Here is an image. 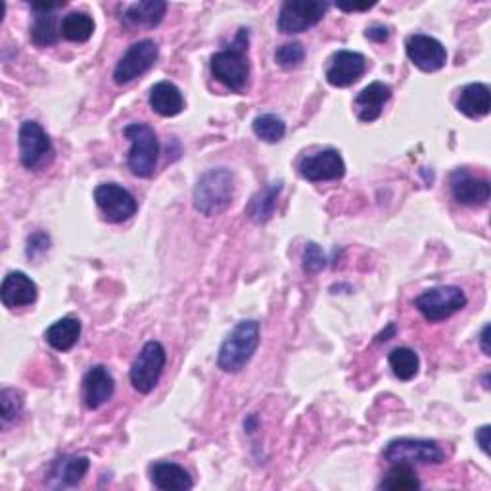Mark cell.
Here are the masks:
<instances>
[{
	"label": "cell",
	"instance_id": "1",
	"mask_svg": "<svg viewBox=\"0 0 491 491\" xmlns=\"http://www.w3.org/2000/svg\"><path fill=\"white\" fill-rule=\"evenodd\" d=\"M248 45H250V33L248 29L240 27L236 33V39L232 46L215 52L210 62L211 76L223 83L232 93L242 95L248 88L250 81V60H248Z\"/></svg>",
	"mask_w": 491,
	"mask_h": 491
},
{
	"label": "cell",
	"instance_id": "2",
	"mask_svg": "<svg viewBox=\"0 0 491 491\" xmlns=\"http://www.w3.org/2000/svg\"><path fill=\"white\" fill-rule=\"evenodd\" d=\"M260 338L261 329L256 319L240 321L221 343L220 353H217V365L223 373H240L258 352Z\"/></svg>",
	"mask_w": 491,
	"mask_h": 491
},
{
	"label": "cell",
	"instance_id": "3",
	"mask_svg": "<svg viewBox=\"0 0 491 491\" xmlns=\"http://www.w3.org/2000/svg\"><path fill=\"white\" fill-rule=\"evenodd\" d=\"M194 208L202 215L225 211L234 198V175L227 168L206 171L194 187Z\"/></svg>",
	"mask_w": 491,
	"mask_h": 491
},
{
	"label": "cell",
	"instance_id": "4",
	"mask_svg": "<svg viewBox=\"0 0 491 491\" xmlns=\"http://www.w3.org/2000/svg\"><path fill=\"white\" fill-rule=\"evenodd\" d=\"M123 137L131 140V150L127 156V166H129L131 173L140 179L152 177L159 158L156 131L148 123H131L123 129Z\"/></svg>",
	"mask_w": 491,
	"mask_h": 491
},
{
	"label": "cell",
	"instance_id": "5",
	"mask_svg": "<svg viewBox=\"0 0 491 491\" xmlns=\"http://www.w3.org/2000/svg\"><path fill=\"white\" fill-rule=\"evenodd\" d=\"M382 457L390 465H442L445 461V453L435 440L399 438L384 447Z\"/></svg>",
	"mask_w": 491,
	"mask_h": 491
},
{
	"label": "cell",
	"instance_id": "6",
	"mask_svg": "<svg viewBox=\"0 0 491 491\" xmlns=\"http://www.w3.org/2000/svg\"><path fill=\"white\" fill-rule=\"evenodd\" d=\"M414 305L426 321L442 322L461 312L466 305V296L459 286H434L425 290Z\"/></svg>",
	"mask_w": 491,
	"mask_h": 491
},
{
	"label": "cell",
	"instance_id": "7",
	"mask_svg": "<svg viewBox=\"0 0 491 491\" xmlns=\"http://www.w3.org/2000/svg\"><path fill=\"white\" fill-rule=\"evenodd\" d=\"M168 353L166 348L156 340L144 343V348L137 355L131 367V384L138 394H150L161 378L163 367H166Z\"/></svg>",
	"mask_w": 491,
	"mask_h": 491
},
{
	"label": "cell",
	"instance_id": "8",
	"mask_svg": "<svg viewBox=\"0 0 491 491\" xmlns=\"http://www.w3.org/2000/svg\"><path fill=\"white\" fill-rule=\"evenodd\" d=\"M331 5L322 0H288L279 12L277 27L284 35L303 33L315 27L329 12Z\"/></svg>",
	"mask_w": 491,
	"mask_h": 491
},
{
	"label": "cell",
	"instance_id": "9",
	"mask_svg": "<svg viewBox=\"0 0 491 491\" xmlns=\"http://www.w3.org/2000/svg\"><path fill=\"white\" fill-rule=\"evenodd\" d=\"M17 144H20V161L29 171H37L45 168L54 158L52 140L37 121H24L17 133Z\"/></svg>",
	"mask_w": 491,
	"mask_h": 491
},
{
	"label": "cell",
	"instance_id": "10",
	"mask_svg": "<svg viewBox=\"0 0 491 491\" xmlns=\"http://www.w3.org/2000/svg\"><path fill=\"white\" fill-rule=\"evenodd\" d=\"M159 56V46L152 39H142L129 46L114 69L118 85H129L154 67Z\"/></svg>",
	"mask_w": 491,
	"mask_h": 491
},
{
	"label": "cell",
	"instance_id": "11",
	"mask_svg": "<svg viewBox=\"0 0 491 491\" xmlns=\"http://www.w3.org/2000/svg\"><path fill=\"white\" fill-rule=\"evenodd\" d=\"M95 202L102 210L106 221L110 223H123L131 220L138 210L135 196L116 183L98 185L95 189Z\"/></svg>",
	"mask_w": 491,
	"mask_h": 491
},
{
	"label": "cell",
	"instance_id": "12",
	"mask_svg": "<svg viewBox=\"0 0 491 491\" xmlns=\"http://www.w3.org/2000/svg\"><path fill=\"white\" fill-rule=\"evenodd\" d=\"M405 50H407L409 60L418 69L425 71V74L440 71L447 64L445 46L438 39L430 37V35H423V33L409 35L405 41Z\"/></svg>",
	"mask_w": 491,
	"mask_h": 491
},
{
	"label": "cell",
	"instance_id": "13",
	"mask_svg": "<svg viewBox=\"0 0 491 491\" xmlns=\"http://www.w3.org/2000/svg\"><path fill=\"white\" fill-rule=\"evenodd\" d=\"M367 71V58L361 52L338 50L332 54L331 64L326 67V81L332 87L345 88L357 83Z\"/></svg>",
	"mask_w": 491,
	"mask_h": 491
},
{
	"label": "cell",
	"instance_id": "14",
	"mask_svg": "<svg viewBox=\"0 0 491 491\" xmlns=\"http://www.w3.org/2000/svg\"><path fill=\"white\" fill-rule=\"evenodd\" d=\"M298 169L303 179L312 180V183H321V180L342 179L345 175V163L338 150L329 148L313 156H305Z\"/></svg>",
	"mask_w": 491,
	"mask_h": 491
},
{
	"label": "cell",
	"instance_id": "15",
	"mask_svg": "<svg viewBox=\"0 0 491 491\" xmlns=\"http://www.w3.org/2000/svg\"><path fill=\"white\" fill-rule=\"evenodd\" d=\"M90 468V461L77 455H64L54 459L46 472V486L52 489H64L77 486Z\"/></svg>",
	"mask_w": 491,
	"mask_h": 491
},
{
	"label": "cell",
	"instance_id": "16",
	"mask_svg": "<svg viewBox=\"0 0 491 491\" xmlns=\"http://www.w3.org/2000/svg\"><path fill=\"white\" fill-rule=\"evenodd\" d=\"M451 194L463 206L470 208H480L486 206L491 187L486 179H476L472 177L466 169H457L451 175Z\"/></svg>",
	"mask_w": 491,
	"mask_h": 491
},
{
	"label": "cell",
	"instance_id": "17",
	"mask_svg": "<svg viewBox=\"0 0 491 491\" xmlns=\"http://www.w3.org/2000/svg\"><path fill=\"white\" fill-rule=\"evenodd\" d=\"M39 288L31 277H27L22 271H12L5 277L3 286H0V300L5 307H27L37 302Z\"/></svg>",
	"mask_w": 491,
	"mask_h": 491
},
{
	"label": "cell",
	"instance_id": "18",
	"mask_svg": "<svg viewBox=\"0 0 491 491\" xmlns=\"http://www.w3.org/2000/svg\"><path fill=\"white\" fill-rule=\"evenodd\" d=\"M116 392V380L104 365L90 369L83 378V399L88 409H100L112 399Z\"/></svg>",
	"mask_w": 491,
	"mask_h": 491
},
{
	"label": "cell",
	"instance_id": "19",
	"mask_svg": "<svg viewBox=\"0 0 491 491\" xmlns=\"http://www.w3.org/2000/svg\"><path fill=\"white\" fill-rule=\"evenodd\" d=\"M390 98H392L390 85L382 81L371 83L369 87L363 88L353 100L357 118L365 123L376 121L382 116V112H384V106Z\"/></svg>",
	"mask_w": 491,
	"mask_h": 491
},
{
	"label": "cell",
	"instance_id": "20",
	"mask_svg": "<svg viewBox=\"0 0 491 491\" xmlns=\"http://www.w3.org/2000/svg\"><path fill=\"white\" fill-rule=\"evenodd\" d=\"M152 110L161 118H175L185 110V97L171 81H159L150 88L148 97Z\"/></svg>",
	"mask_w": 491,
	"mask_h": 491
},
{
	"label": "cell",
	"instance_id": "21",
	"mask_svg": "<svg viewBox=\"0 0 491 491\" xmlns=\"http://www.w3.org/2000/svg\"><path fill=\"white\" fill-rule=\"evenodd\" d=\"M150 480L161 491H189L194 487V482L189 472L177 463H154L150 466Z\"/></svg>",
	"mask_w": 491,
	"mask_h": 491
},
{
	"label": "cell",
	"instance_id": "22",
	"mask_svg": "<svg viewBox=\"0 0 491 491\" xmlns=\"http://www.w3.org/2000/svg\"><path fill=\"white\" fill-rule=\"evenodd\" d=\"M168 12V5L161 0H144L135 3L123 14V24L131 27H158Z\"/></svg>",
	"mask_w": 491,
	"mask_h": 491
},
{
	"label": "cell",
	"instance_id": "23",
	"mask_svg": "<svg viewBox=\"0 0 491 491\" xmlns=\"http://www.w3.org/2000/svg\"><path fill=\"white\" fill-rule=\"evenodd\" d=\"M457 110L470 119H478L489 114L491 110V97L489 87L484 83H470L461 90L457 100Z\"/></svg>",
	"mask_w": 491,
	"mask_h": 491
},
{
	"label": "cell",
	"instance_id": "24",
	"mask_svg": "<svg viewBox=\"0 0 491 491\" xmlns=\"http://www.w3.org/2000/svg\"><path fill=\"white\" fill-rule=\"evenodd\" d=\"M79 336H81V322L74 317H64L56 321L54 324H50L45 332L46 343L50 348L62 353L74 348Z\"/></svg>",
	"mask_w": 491,
	"mask_h": 491
},
{
	"label": "cell",
	"instance_id": "25",
	"mask_svg": "<svg viewBox=\"0 0 491 491\" xmlns=\"http://www.w3.org/2000/svg\"><path fill=\"white\" fill-rule=\"evenodd\" d=\"M281 192H282V180H279V183H271L267 189H263L261 192H258L250 199L246 215L258 225L267 223L272 217V213H275Z\"/></svg>",
	"mask_w": 491,
	"mask_h": 491
},
{
	"label": "cell",
	"instance_id": "26",
	"mask_svg": "<svg viewBox=\"0 0 491 491\" xmlns=\"http://www.w3.org/2000/svg\"><path fill=\"white\" fill-rule=\"evenodd\" d=\"M62 37L69 43H87L95 33L93 17L85 12H69L60 26Z\"/></svg>",
	"mask_w": 491,
	"mask_h": 491
},
{
	"label": "cell",
	"instance_id": "27",
	"mask_svg": "<svg viewBox=\"0 0 491 491\" xmlns=\"http://www.w3.org/2000/svg\"><path fill=\"white\" fill-rule=\"evenodd\" d=\"M378 487L390 489V491H416V489H421V482H418L413 466L394 465Z\"/></svg>",
	"mask_w": 491,
	"mask_h": 491
},
{
	"label": "cell",
	"instance_id": "28",
	"mask_svg": "<svg viewBox=\"0 0 491 491\" xmlns=\"http://www.w3.org/2000/svg\"><path fill=\"white\" fill-rule=\"evenodd\" d=\"M31 41L37 46H52L58 43V27L56 15L50 14H35L31 26Z\"/></svg>",
	"mask_w": 491,
	"mask_h": 491
},
{
	"label": "cell",
	"instance_id": "29",
	"mask_svg": "<svg viewBox=\"0 0 491 491\" xmlns=\"http://www.w3.org/2000/svg\"><path fill=\"white\" fill-rule=\"evenodd\" d=\"M388 361L394 374L404 382L413 380L418 374V369H421V359H418V355L411 348H395L390 353Z\"/></svg>",
	"mask_w": 491,
	"mask_h": 491
},
{
	"label": "cell",
	"instance_id": "30",
	"mask_svg": "<svg viewBox=\"0 0 491 491\" xmlns=\"http://www.w3.org/2000/svg\"><path fill=\"white\" fill-rule=\"evenodd\" d=\"M251 129H253V133H256V137L261 138L263 142L277 144L286 135V123L282 118H279L275 114H263V116H258L256 119H253Z\"/></svg>",
	"mask_w": 491,
	"mask_h": 491
},
{
	"label": "cell",
	"instance_id": "31",
	"mask_svg": "<svg viewBox=\"0 0 491 491\" xmlns=\"http://www.w3.org/2000/svg\"><path fill=\"white\" fill-rule=\"evenodd\" d=\"M0 409H3V423L5 426L12 421H15L17 416L24 411V399L22 394L14 388H5L0 392Z\"/></svg>",
	"mask_w": 491,
	"mask_h": 491
},
{
	"label": "cell",
	"instance_id": "32",
	"mask_svg": "<svg viewBox=\"0 0 491 491\" xmlns=\"http://www.w3.org/2000/svg\"><path fill=\"white\" fill-rule=\"evenodd\" d=\"M303 58H305V48L302 43H286L279 46L275 52V62L286 69L300 66Z\"/></svg>",
	"mask_w": 491,
	"mask_h": 491
},
{
	"label": "cell",
	"instance_id": "33",
	"mask_svg": "<svg viewBox=\"0 0 491 491\" xmlns=\"http://www.w3.org/2000/svg\"><path fill=\"white\" fill-rule=\"evenodd\" d=\"M326 267V256L319 244L309 242L305 244L303 250V271L309 272V275H315V272H321Z\"/></svg>",
	"mask_w": 491,
	"mask_h": 491
},
{
	"label": "cell",
	"instance_id": "34",
	"mask_svg": "<svg viewBox=\"0 0 491 491\" xmlns=\"http://www.w3.org/2000/svg\"><path fill=\"white\" fill-rule=\"evenodd\" d=\"M48 248H50V236L46 232L39 230V232H33L27 239L26 253H27V258L37 260L43 256V253L48 251Z\"/></svg>",
	"mask_w": 491,
	"mask_h": 491
},
{
	"label": "cell",
	"instance_id": "35",
	"mask_svg": "<svg viewBox=\"0 0 491 491\" xmlns=\"http://www.w3.org/2000/svg\"><path fill=\"white\" fill-rule=\"evenodd\" d=\"M365 37L373 43H386L390 39V27L376 24L365 31Z\"/></svg>",
	"mask_w": 491,
	"mask_h": 491
},
{
	"label": "cell",
	"instance_id": "36",
	"mask_svg": "<svg viewBox=\"0 0 491 491\" xmlns=\"http://www.w3.org/2000/svg\"><path fill=\"white\" fill-rule=\"evenodd\" d=\"M64 6V3H31V10L35 14H50Z\"/></svg>",
	"mask_w": 491,
	"mask_h": 491
},
{
	"label": "cell",
	"instance_id": "37",
	"mask_svg": "<svg viewBox=\"0 0 491 491\" xmlns=\"http://www.w3.org/2000/svg\"><path fill=\"white\" fill-rule=\"evenodd\" d=\"M489 434H491V428L489 426H482L476 430V442L480 445V449L487 455L489 453Z\"/></svg>",
	"mask_w": 491,
	"mask_h": 491
},
{
	"label": "cell",
	"instance_id": "38",
	"mask_svg": "<svg viewBox=\"0 0 491 491\" xmlns=\"http://www.w3.org/2000/svg\"><path fill=\"white\" fill-rule=\"evenodd\" d=\"M336 6L343 12H369L371 8L376 6V3H371V5H336Z\"/></svg>",
	"mask_w": 491,
	"mask_h": 491
},
{
	"label": "cell",
	"instance_id": "39",
	"mask_svg": "<svg viewBox=\"0 0 491 491\" xmlns=\"http://www.w3.org/2000/svg\"><path fill=\"white\" fill-rule=\"evenodd\" d=\"M487 338H489V324L484 326L482 331V336H480V343H482V350L486 355H489V345H487Z\"/></svg>",
	"mask_w": 491,
	"mask_h": 491
},
{
	"label": "cell",
	"instance_id": "40",
	"mask_svg": "<svg viewBox=\"0 0 491 491\" xmlns=\"http://www.w3.org/2000/svg\"><path fill=\"white\" fill-rule=\"evenodd\" d=\"M394 334H395V324H390L384 332L376 336V342H388L390 336H394Z\"/></svg>",
	"mask_w": 491,
	"mask_h": 491
}]
</instances>
